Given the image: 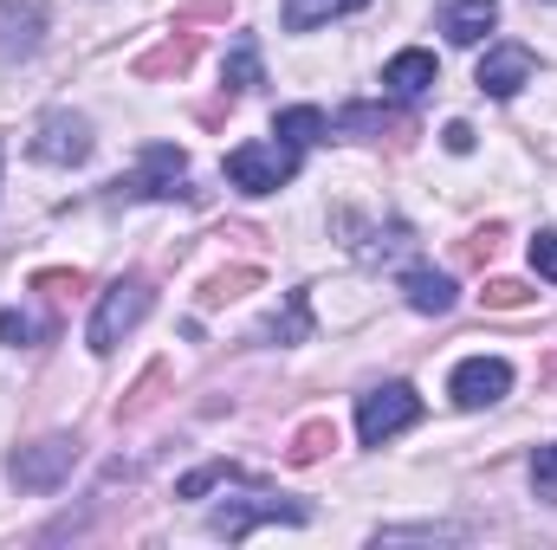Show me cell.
<instances>
[{
  "mask_svg": "<svg viewBox=\"0 0 557 550\" xmlns=\"http://www.w3.org/2000/svg\"><path fill=\"white\" fill-rule=\"evenodd\" d=\"M111 201H195L188 155L175 142H143V162L111 182Z\"/></svg>",
  "mask_w": 557,
  "mask_h": 550,
  "instance_id": "1",
  "label": "cell"
},
{
  "mask_svg": "<svg viewBox=\"0 0 557 550\" xmlns=\"http://www.w3.org/2000/svg\"><path fill=\"white\" fill-rule=\"evenodd\" d=\"M298 155L305 149H292L285 137H267V142H240V149H227V182L240 188V195H278L292 175H298Z\"/></svg>",
  "mask_w": 557,
  "mask_h": 550,
  "instance_id": "2",
  "label": "cell"
},
{
  "mask_svg": "<svg viewBox=\"0 0 557 550\" xmlns=\"http://www.w3.org/2000/svg\"><path fill=\"white\" fill-rule=\"evenodd\" d=\"M149 304H156V291H149V278H117L104 298H98V311H91V330H85V343L98 350V357H111L131 330H137L143 317H149Z\"/></svg>",
  "mask_w": 557,
  "mask_h": 550,
  "instance_id": "3",
  "label": "cell"
},
{
  "mask_svg": "<svg viewBox=\"0 0 557 550\" xmlns=\"http://www.w3.org/2000/svg\"><path fill=\"white\" fill-rule=\"evenodd\" d=\"M78 453H85V440H78V434H46V440L20 447V453L7 460V479H13L20 492H52V486H65V479H72Z\"/></svg>",
  "mask_w": 557,
  "mask_h": 550,
  "instance_id": "4",
  "label": "cell"
},
{
  "mask_svg": "<svg viewBox=\"0 0 557 550\" xmlns=\"http://www.w3.org/2000/svg\"><path fill=\"white\" fill-rule=\"evenodd\" d=\"M311 525V505H298V499H278L267 486H247V499H227L214 518H208V532L214 538H227V545H240L253 525Z\"/></svg>",
  "mask_w": 557,
  "mask_h": 550,
  "instance_id": "5",
  "label": "cell"
},
{
  "mask_svg": "<svg viewBox=\"0 0 557 550\" xmlns=\"http://www.w3.org/2000/svg\"><path fill=\"white\" fill-rule=\"evenodd\" d=\"M416 421H421V396L409 383H383V389L357 396V434H363V447H383V440H396Z\"/></svg>",
  "mask_w": 557,
  "mask_h": 550,
  "instance_id": "6",
  "label": "cell"
},
{
  "mask_svg": "<svg viewBox=\"0 0 557 550\" xmlns=\"http://www.w3.org/2000/svg\"><path fill=\"white\" fill-rule=\"evenodd\" d=\"M33 162H52V168H78V162H91V149H98V137H91V124L78 117V111H46L39 124H33Z\"/></svg>",
  "mask_w": 557,
  "mask_h": 550,
  "instance_id": "7",
  "label": "cell"
},
{
  "mask_svg": "<svg viewBox=\"0 0 557 550\" xmlns=\"http://www.w3.org/2000/svg\"><path fill=\"white\" fill-rule=\"evenodd\" d=\"M506 389H512V363H506V357H467V363L454 370V383H447L454 409H467V414L506 402Z\"/></svg>",
  "mask_w": 557,
  "mask_h": 550,
  "instance_id": "8",
  "label": "cell"
},
{
  "mask_svg": "<svg viewBox=\"0 0 557 550\" xmlns=\"http://www.w3.org/2000/svg\"><path fill=\"white\" fill-rule=\"evenodd\" d=\"M331 130H337V137H357V142H389V149H409V142H416V117L383 111V104H344Z\"/></svg>",
  "mask_w": 557,
  "mask_h": 550,
  "instance_id": "9",
  "label": "cell"
},
{
  "mask_svg": "<svg viewBox=\"0 0 557 550\" xmlns=\"http://www.w3.org/2000/svg\"><path fill=\"white\" fill-rule=\"evenodd\" d=\"M532 72H539V59H532V46H493L486 59H480V91L486 98H519L525 85H532Z\"/></svg>",
  "mask_w": 557,
  "mask_h": 550,
  "instance_id": "10",
  "label": "cell"
},
{
  "mask_svg": "<svg viewBox=\"0 0 557 550\" xmlns=\"http://www.w3.org/2000/svg\"><path fill=\"white\" fill-rule=\"evenodd\" d=\"M46 46V7L39 0H0V59H33Z\"/></svg>",
  "mask_w": 557,
  "mask_h": 550,
  "instance_id": "11",
  "label": "cell"
},
{
  "mask_svg": "<svg viewBox=\"0 0 557 550\" xmlns=\"http://www.w3.org/2000/svg\"><path fill=\"white\" fill-rule=\"evenodd\" d=\"M441 33L447 46H480L493 26H499V0H441Z\"/></svg>",
  "mask_w": 557,
  "mask_h": 550,
  "instance_id": "12",
  "label": "cell"
},
{
  "mask_svg": "<svg viewBox=\"0 0 557 550\" xmlns=\"http://www.w3.org/2000/svg\"><path fill=\"white\" fill-rule=\"evenodd\" d=\"M428 85H441V65H434V52H396V59L383 65V91H389L396 104H416Z\"/></svg>",
  "mask_w": 557,
  "mask_h": 550,
  "instance_id": "13",
  "label": "cell"
},
{
  "mask_svg": "<svg viewBox=\"0 0 557 550\" xmlns=\"http://www.w3.org/2000/svg\"><path fill=\"white\" fill-rule=\"evenodd\" d=\"M403 298H409V311H421V317H447L454 311V278L434 273V266H409L403 273Z\"/></svg>",
  "mask_w": 557,
  "mask_h": 550,
  "instance_id": "14",
  "label": "cell"
},
{
  "mask_svg": "<svg viewBox=\"0 0 557 550\" xmlns=\"http://www.w3.org/2000/svg\"><path fill=\"white\" fill-rule=\"evenodd\" d=\"M195 52H201V39H195V33L182 26V39L169 33V39H162L156 52H143V59H137V78H182V72L195 65Z\"/></svg>",
  "mask_w": 557,
  "mask_h": 550,
  "instance_id": "15",
  "label": "cell"
},
{
  "mask_svg": "<svg viewBox=\"0 0 557 550\" xmlns=\"http://www.w3.org/2000/svg\"><path fill=\"white\" fill-rule=\"evenodd\" d=\"M273 137H285L292 149H318V142L331 137V117H324L318 104H292V111L273 117Z\"/></svg>",
  "mask_w": 557,
  "mask_h": 550,
  "instance_id": "16",
  "label": "cell"
},
{
  "mask_svg": "<svg viewBox=\"0 0 557 550\" xmlns=\"http://www.w3.org/2000/svg\"><path fill=\"white\" fill-rule=\"evenodd\" d=\"M311 337V291H285V311L260 324V343H305Z\"/></svg>",
  "mask_w": 557,
  "mask_h": 550,
  "instance_id": "17",
  "label": "cell"
},
{
  "mask_svg": "<svg viewBox=\"0 0 557 550\" xmlns=\"http://www.w3.org/2000/svg\"><path fill=\"white\" fill-rule=\"evenodd\" d=\"M221 85H227V91H253V85H267V65H260V39H253V33L234 39V52H227V65H221Z\"/></svg>",
  "mask_w": 557,
  "mask_h": 550,
  "instance_id": "18",
  "label": "cell"
},
{
  "mask_svg": "<svg viewBox=\"0 0 557 550\" xmlns=\"http://www.w3.org/2000/svg\"><path fill=\"white\" fill-rule=\"evenodd\" d=\"M331 447H337V421H331V414H318V421H305V427L285 440V460H292V466H318Z\"/></svg>",
  "mask_w": 557,
  "mask_h": 550,
  "instance_id": "19",
  "label": "cell"
},
{
  "mask_svg": "<svg viewBox=\"0 0 557 550\" xmlns=\"http://www.w3.org/2000/svg\"><path fill=\"white\" fill-rule=\"evenodd\" d=\"M214 486H253V473L234 466V460H208V466H195V473L175 479V499H201V492H214Z\"/></svg>",
  "mask_w": 557,
  "mask_h": 550,
  "instance_id": "20",
  "label": "cell"
},
{
  "mask_svg": "<svg viewBox=\"0 0 557 550\" xmlns=\"http://www.w3.org/2000/svg\"><path fill=\"white\" fill-rule=\"evenodd\" d=\"M357 7H370V0H285V33H311V26H324V20H337V13H357Z\"/></svg>",
  "mask_w": 557,
  "mask_h": 550,
  "instance_id": "21",
  "label": "cell"
},
{
  "mask_svg": "<svg viewBox=\"0 0 557 550\" xmlns=\"http://www.w3.org/2000/svg\"><path fill=\"white\" fill-rule=\"evenodd\" d=\"M162 383H169V370H162V363H149V370L137 376V389L111 409V414H117V427H124V421H143V414L156 409V402H162Z\"/></svg>",
  "mask_w": 557,
  "mask_h": 550,
  "instance_id": "22",
  "label": "cell"
},
{
  "mask_svg": "<svg viewBox=\"0 0 557 550\" xmlns=\"http://www.w3.org/2000/svg\"><path fill=\"white\" fill-rule=\"evenodd\" d=\"M396 253H416V227H409V221H389V227H376V234L363 240V260H370V266H383V260H396Z\"/></svg>",
  "mask_w": 557,
  "mask_h": 550,
  "instance_id": "23",
  "label": "cell"
},
{
  "mask_svg": "<svg viewBox=\"0 0 557 550\" xmlns=\"http://www.w3.org/2000/svg\"><path fill=\"white\" fill-rule=\"evenodd\" d=\"M46 337H52V324H46V317H33V311H0V343L33 350V343H46Z\"/></svg>",
  "mask_w": 557,
  "mask_h": 550,
  "instance_id": "24",
  "label": "cell"
},
{
  "mask_svg": "<svg viewBox=\"0 0 557 550\" xmlns=\"http://www.w3.org/2000/svg\"><path fill=\"white\" fill-rule=\"evenodd\" d=\"M253 285H260V266H227V273H214L201 285V304H227V298H240Z\"/></svg>",
  "mask_w": 557,
  "mask_h": 550,
  "instance_id": "25",
  "label": "cell"
},
{
  "mask_svg": "<svg viewBox=\"0 0 557 550\" xmlns=\"http://www.w3.org/2000/svg\"><path fill=\"white\" fill-rule=\"evenodd\" d=\"M499 240H506V227H499V221H486V227H473V234L460 240V266H493V253H499Z\"/></svg>",
  "mask_w": 557,
  "mask_h": 550,
  "instance_id": "26",
  "label": "cell"
},
{
  "mask_svg": "<svg viewBox=\"0 0 557 550\" xmlns=\"http://www.w3.org/2000/svg\"><path fill=\"white\" fill-rule=\"evenodd\" d=\"M480 304H486V311H519V304H532V285H525V278H486Z\"/></svg>",
  "mask_w": 557,
  "mask_h": 550,
  "instance_id": "27",
  "label": "cell"
},
{
  "mask_svg": "<svg viewBox=\"0 0 557 550\" xmlns=\"http://www.w3.org/2000/svg\"><path fill=\"white\" fill-rule=\"evenodd\" d=\"M532 492H539L545 505H557V447H539V453H532Z\"/></svg>",
  "mask_w": 557,
  "mask_h": 550,
  "instance_id": "28",
  "label": "cell"
},
{
  "mask_svg": "<svg viewBox=\"0 0 557 550\" xmlns=\"http://www.w3.org/2000/svg\"><path fill=\"white\" fill-rule=\"evenodd\" d=\"M227 13H234V0H182L175 26H201V20H227Z\"/></svg>",
  "mask_w": 557,
  "mask_h": 550,
  "instance_id": "29",
  "label": "cell"
},
{
  "mask_svg": "<svg viewBox=\"0 0 557 550\" xmlns=\"http://www.w3.org/2000/svg\"><path fill=\"white\" fill-rule=\"evenodd\" d=\"M33 291H46V298H72V291H85V273L72 266V273H33Z\"/></svg>",
  "mask_w": 557,
  "mask_h": 550,
  "instance_id": "30",
  "label": "cell"
},
{
  "mask_svg": "<svg viewBox=\"0 0 557 550\" xmlns=\"http://www.w3.org/2000/svg\"><path fill=\"white\" fill-rule=\"evenodd\" d=\"M532 273L557 285V227H545V234L532 240Z\"/></svg>",
  "mask_w": 557,
  "mask_h": 550,
  "instance_id": "31",
  "label": "cell"
},
{
  "mask_svg": "<svg viewBox=\"0 0 557 550\" xmlns=\"http://www.w3.org/2000/svg\"><path fill=\"white\" fill-rule=\"evenodd\" d=\"M441 142H447L454 155H473V124H460V117H454V124L441 130Z\"/></svg>",
  "mask_w": 557,
  "mask_h": 550,
  "instance_id": "32",
  "label": "cell"
}]
</instances>
